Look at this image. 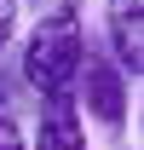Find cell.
<instances>
[{"instance_id":"obj_1","label":"cell","mask_w":144,"mask_h":150,"mask_svg":"<svg viewBox=\"0 0 144 150\" xmlns=\"http://www.w3.org/2000/svg\"><path fill=\"white\" fill-rule=\"evenodd\" d=\"M81 52H87L81 18H75L69 6H58L52 18H40L35 29H29V40H23V87H35V98L75 93Z\"/></svg>"},{"instance_id":"obj_2","label":"cell","mask_w":144,"mask_h":150,"mask_svg":"<svg viewBox=\"0 0 144 150\" xmlns=\"http://www.w3.org/2000/svg\"><path fill=\"white\" fill-rule=\"evenodd\" d=\"M75 98L87 104L92 121H104L109 133L127 127V75L109 64V52H81V69H75Z\"/></svg>"},{"instance_id":"obj_3","label":"cell","mask_w":144,"mask_h":150,"mask_svg":"<svg viewBox=\"0 0 144 150\" xmlns=\"http://www.w3.org/2000/svg\"><path fill=\"white\" fill-rule=\"evenodd\" d=\"M104 40H109V64L138 81L144 75V0H109L104 6Z\"/></svg>"},{"instance_id":"obj_4","label":"cell","mask_w":144,"mask_h":150,"mask_svg":"<svg viewBox=\"0 0 144 150\" xmlns=\"http://www.w3.org/2000/svg\"><path fill=\"white\" fill-rule=\"evenodd\" d=\"M35 150H87V127H81V104H75V93L40 98V133H35Z\"/></svg>"},{"instance_id":"obj_5","label":"cell","mask_w":144,"mask_h":150,"mask_svg":"<svg viewBox=\"0 0 144 150\" xmlns=\"http://www.w3.org/2000/svg\"><path fill=\"white\" fill-rule=\"evenodd\" d=\"M12 35H18V0H0V52L12 46Z\"/></svg>"},{"instance_id":"obj_6","label":"cell","mask_w":144,"mask_h":150,"mask_svg":"<svg viewBox=\"0 0 144 150\" xmlns=\"http://www.w3.org/2000/svg\"><path fill=\"white\" fill-rule=\"evenodd\" d=\"M0 150H29V139L18 133V121H12V115H0Z\"/></svg>"},{"instance_id":"obj_7","label":"cell","mask_w":144,"mask_h":150,"mask_svg":"<svg viewBox=\"0 0 144 150\" xmlns=\"http://www.w3.org/2000/svg\"><path fill=\"white\" fill-rule=\"evenodd\" d=\"M64 6H69V12H75V0H64Z\"/></svg>"}]
</instances>
